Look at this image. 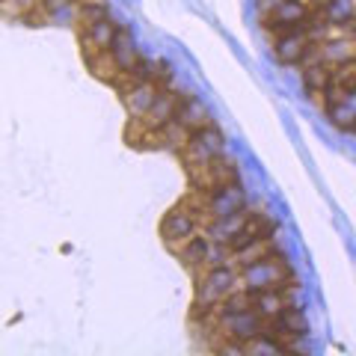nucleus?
I'll list each match as a JSON object with an SVG mask.
<instances>
[{"instance_id":"1","label":"nucleus","mask_w":356,"mask_h":356,"mask_svg":"<svg viewBox=\"0 0 356 356\" xmlns=\"http://www.w3.org/2000/svg\"><path fill=\"white\" fill-rule=\"evenodd\" d=\"M241 288L247 291H264V288H282V291H294V276L291 264L282 255H267V259L241 267Z\"/></svg>"},{"instance_id":"2","label":"nucleus","mask_w":356,"mask_h":356,"mask_svg":"<svg viewBox=\"0 0 356 356\" xmlns=\"http://www.w3.org/2000/svg\"><path fill=\"white\" fill-rule=\"evenodd\" d=\"M235 288H241L238 264H222V267H214V270H205V273L196 276L193 306H217L235 291Z\"/></svg>"},{"instance_id":"3","label":"nucleus","mask_w":356,"mask_h":356,"mask_svg":"<svg viewBox=\"0 0 356 356\" xmlns=\"http://www.w3.org/2000/svg\"><path fill=\"white\" fill-rule=\"evenodd\" d=\"M187 178H191V187L193 191H214V187H226V184H235L238 181V166L226 161V154L208 161V163H193L187 166Z\"/></svg>"},{"instance_id":"4","label":"nucleus","mask_w":356,"mask_h":356,"mask_svg":"<svg viewBox=\"0 0 356 356\" xmlns=\"http://www.w3.org/2000/svg\"><path fill=\"white\" fill-rule=\"evenodd\" d=\"M199 229H202V226H199L196 214H193V211H187L181 202H178L170 214L161 220V238H163V243H166V250H170V252L181 250L187 241L199 235Z\"/></svg>"},{"instance_id":"5","label":"nucleus","mask_w":356,"mask_h":356,"mask_svg":"<svg viewBox=\"0 0 356 356\" xmlns=\"http://www.w3.org/2000/svg\"><path fill=\"white\" fill-rule=\"evenodd\" d=\"M220 154H226V140H222V134L214 125H205L199 131H191L187 146L181 149V161H184V166H193V163L214 161Z\"/></svg>"},{"instance_id":"6","label":"nucleus","mask_w":356,"mask_h":356,"mask_svg":"<svg viewBox=\"0 0 356 356\" xmlns=\"http://www.w3.org/2000/svg\"><path fill=\"white\" fill-rule=\"evenodd\" d=\"M267 330V318H261L255 309L247 312H222V321H220V332L235 341L250 344L252 339H259L261 332Z\"/></svg>"},{"instance_id":"7","label":"nucleus","mask_w":356,"mask_h":356,"mask_svg":"<svg viewBox=\"0 0 356 356\" xmlns=\"http://www.w3.org/2000/svg\"><path fill=\"white\" fill-rule=\"evenodd\" d=\"M243 205H247V196H243V191L238 187V181L208 191V226H211L214 220L226 217V214H235V211H241Z\"/></svg>"},{"instance_id":"8","label":"nucleus","mask_w":356,"mask_h":356,"mask_svg":"<svg viewBox=\"0 0 356 356\" xmlns=\"http://www.w3.org/2000/svg\"><path fill=\"white\" fill-rule=\"evenodd\" d=\"M276 232V220L270 217V214H264V211H250V217H247V222L238 229V235L232 238L226 247L235 252V250H241V247H247V243H252V241H259V238H267V235H273Z\"/></svg>"},{"instance_id":"9","label":"nucleus","mask_w":356,"mask_h":356,"mask_svg":"<svg viewBox=\"0 0 356 356\" xmlns=\"http://www.w3.org/2000/svg\"><path fill=\"white\" fill-rule=\"evenodd\" d=\"M309 42L312 39L306 36L303 24L294 27V30H285L273 39V57L280 63H285V65H297V60L303 57V51L309 48Z\"/></svg>"},{"instance_id":"10","label":"nucleus","mask_w":356,"mask_h":356,"mask_svg":"<svg viewBox=\"0 0 356 356\" xmlns=\"http://www.w3.org/2000/svg\"><path fill=\"white\" fill-rule=\"evenodd\" d=\"M158 92L161 89L154 86L152 81H143V83H131V86H125L122 89V104H125V110L134 116V119H143L149 113V107L154 104V98H158Z\"/></svg>"},{"instance_id":"11","label":"nucleus","mask_w":356,"mask_h":356,"mask_svg":"<svg viewBox=\"0 0 356 356\" xmlns=\"http://www.w3.org/2000/svg\"><path fill=\"white\" fill-rule=\"evenodd\" d=\"M83 60L89 65V72H92L98 81H104L110 86H116V81L122 77V69L116 65L113 54H110L107 48H89V44H83Z\"/></svg>"},{"instance_id":"12","label":"nucleus","mask_w":356,"mask_h":356,"mask_svg":"<svg viewBox=\"0 0 356 356\" xmlns=\"http://www.w3.org/2000/svg\"><path fill=\"white\" fill-rule=\"evenodd\" d=\"M178 102H181V95L175 92V86H166L158 92V98H154V104L149 107V113L143 116V122H146L149 128H163L166 122L175 119V110H178Z\"/></svg>"},{"instance_id":"13","label":"nucleus","mask_w":356,"mask_h":356,"mask_svg":"<svg viewBox=\"0 0 356 356\" xmlns=\"http://www.w3.org/2000/svg\"><path fill=\"white\" fill-rule=\"evenodd\" d=\"M110 54H113V60H116V65L122 72H131L134 65H137V60H140V54H137V42H134V36H131V30H125L119 24V30H116V36H113V42H110V48H107Z\"/></svg>"},{"instance_id":"14","label":"nucleus","mask_w":356,"mask_h":356,"mask_svg":"<svg viewBox=\"0 0 356 356\" xmlns=\"http://www.w3.org/2000/svg\"><path fill=\"white\" fill-rule=\"evenodd\" d=\"M175 119L181 122L187 131H199V128L211 125V116H208L205 104L199 102V98H193V95H181V102H178V110H175Z\"/></svg>"},{"instance_id":"15","label":"nucleus","mask_w":356,"mask_h":356,"mask_svg":"<svg viewBox=\"0 0 356 356\" xmlns=\"http://www.w3.org/2000/svg\"><path fill=\"white\" fill-rule=\"evenodd\" d=\"M288 294H291V291H282V288H264V291H252V309L259 312L261 318L270 321V318L280 315L288 303H291Z\"/></svg>"},{"instance_id":"16","label":"nucleus","mask_w":356,"mask_h":356,"mask_svg":"<svg viewBox=\"0 0 356 356\" xmlns=\"http://www.w3.org/2000/svg\"><path fill=\"white\" fill-rule=\"evenodd\" d=\"M321 60L330 65H344L356 60V39L353 36H339L321 42Z\"/></svg>"},{"instance_id":"17","label":"nucleus","mask_w":356,"mask_h":356,"mask_svg":"<svg viewBox=\"0 0 356 356\" xmlns=\"http://www.w3.org/2000/svg\"><path fill=\"white\" fill-rule=\"evenodd\" d=\"M208 250H211V238H208V232L202 229V232H199L196 238H191V241H187L184 247L178 250L175 255H178V259H181V264L187 267V270H191V273H196L199 267L205 264V259H208Z\"/></svg>"},{"instance_id":"18","label":"nucleus","mask_w":356,"mask_h":356,"mask_svg":"<svg viewBox=\"0 0 356 356\" xmlns=\"http://www.w3.org/2000/svg\"><path fill=\"white\" fill-rule=\"evenodd\" d=\"M273 252H276V238H273V235H267V238H259V241L247 243V247L235 250V252H232V261H235V264H238V270H241V267L261 261V259H267V255H273Z\"/></svg>"},{"instance_id":"19","label":"nucleus","mask_w":356,"mask_h":356,"mask_svg":"<svg viewBox=\"0 0 356 356\" xmlns=\"http://www.w3.org/2000/svg\"><path fill=\"white\" fill-rule=\"evenodd\" d=\"M116 30H119V24L107 15L102 21H95V24H89L86 30H81V42L89 44V48H110V42H113Z\"/></svg>"},{"instance_id":"20","label":"nucleus","mask_w":356,"mask_h":356,"mask_svg":"<svg viewBox=\"0 0 356 356\" xmlns=\"http://www.w3.org/2000/svg\"><path fill=\"white\" fill-rule=\"evenodd\" d=\"M327 116H330V122L336 128L353 131L356 128V92L348 95V98H341V102H336V104H330L327 107Z\"/></svg>"},{"instance_id":"21","label":"nucleus","mask_w":356,"mask_h":356,"mask_svg":"<svg viewBox=\"0 0 356 356\" xmlns=\"http://www.w3.org/2000/svg\"><path fill=\"white\" fill-rule=\"evenodd\" d=\"M330 81H332V65L330 63H315V65H309V69H303V83H306L309 92L315 95V102L327 92Z\"/></svg>"},{"instance_id":"22","label":"nucleus","mask_w":356,"mask_h":356,"mask_svg":"<svg viewBox=\"0 0 356 356\" xmlns=\"http://www.w3.org/2000/svg\"><path fill=\"white\" fill-rule=\"evenodd\" d=\"M110 15V9L104 0H77V18H74V24L77 30H86L89 24H95V21H102Z\"/></svg>"},{"instance_id":"23","label":"nucleus","mask_w":356,"mask_h":356,"mask_svg":"<svg viewBox=\"0 0 356 356\" xmlns=\"http://www.w3.org/2000/svg\"><path fill=\"white\" fill-rule=\"evenodd\" d=\"M321 13L330 24H348V21H356V0H327Z\"/></svg>"},{"instance_id":"24","label":"nucleus","mask_w":356,"mask_h":356,"mask_svg":"<svg viewBox=\"0 0 356 356\" xmlns=\"http://www.w3.org/2000/svg\"><path fill=\"white\" fill-rule=\"evenodd\" d=\"M306 3H309L312 9H321V6H324V3H327V0H306Z\"/></svg>"},{"instance_id":"25","label":"nucleus","mask_w":356,"mask_h":356,"mask_svg":"<svg viewBox=\"0 0 356 356\" xmlns=\"http://www.w3.org/2000/svg\"><path fill=\"white\" fill-rule=\"evenodd\" d=\"M353 134H356V128H353Z\"/></svg>"}]
</instances>
